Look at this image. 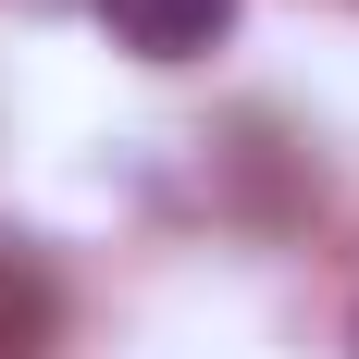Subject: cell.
I'll list each match as a JSON object with an SVG mask.
<instances>
[{
  "label": "cell",
  "instance_id": "6da1fadb",
  "mask_svg": "<svg viewBox=\"0 0 359 359\" xmlns=\"http://www.w3.org/2000/svg\"><path fill=\"white\" fill-rule=\"evenodd\" d=\"M100 25L137 50V62H198L223 25H236V0H100Z\"/></svg>",
  "mask_w": 359,
  "mask_h": 359
}]
</instances>
